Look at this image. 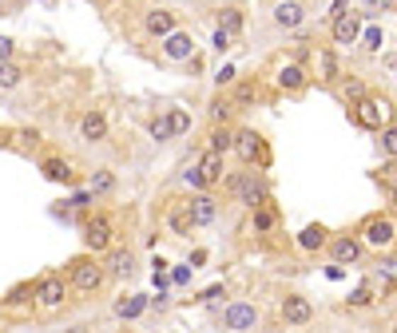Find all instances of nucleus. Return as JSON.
<instances>
[{
  "label": "nucleus",
  "mask_w": 397,
  "mask_h": 333,
  "mask_svg": "<svg viewBox=\"0 0 397 333\" xmlns=\"http://www.w3.org/2000/svg\"><path fill=\"white\" fill-rule=\"evenodd\" d=\"M227 187H230V194H235V199L242 202V206H250V211H255V206H262V202H270V199H267V187H262V182L255 179V171L230 175Z\"/></svg>",
  "instance_id": "obj_1"
},
{
  "label": "nucleus",
  "mask_w": 397,
  "mask_h": 333,
  "mask_svg": "<svg viewBox=\"0 0 397 333\" xmlns=\"http://www.w3.org/2000/svg\"><path fill=\"white\" fill-rule=\"evenodd\" d=\"M393 238H397V226L389 214H369V218L362 222V243L374 246V250H386Z\"/></svg>",
  "instance_id": "obj_2"
},
{
  "label": "nucleus",
  "mask_w": 397,
  "mask_h": 333,
  "mask_svg": "<svg viewBox=\"0 0 397 333\" xmlns=\"http://www.w3.org/2000/svg\"><path fill=\"white\" fill-rule=\"evenodd\" d=\"M68 278L79 293H96L99 286H104V266L91 262V258H76V262L68 266Z\"/></svg>",
  "instance_id": "obj_3"
},
{
  "label": "nucleus",
  "mask_w": 397,
  "mask_h": 333,
  "mask_svg": "<svg viewBox=\"0 0 397 333\" xmlns=\"http://www.w3.org/2000/svg\"><path fill=\"white\" fill-rule=\"evenodd\" d=\"M386 100H374V95H362L354 103V123L357 127H366V132H381V123H386Z\"/></svg>",
  "instance_id": "obj_4"
},
{
  "label": "nucleus",
  "mask_w": 397,
  "mask_h": 333,
  "mask_svg": "<svg viewBox=\"0 0 397 333\" xmlns=\"http://www.w3.org/2000/svg\"><path fill=\"white\" fill-rule=\"evenodd\" d=\"M235 155L242 167H255V159H267V147H262V135L258 132H235Z\"/></svg>",
  "instance_id": "obj_5"
},
{
  "label": "nucleus",
  "mask_w": 397,
  "mask_h": 333,
  "mask_svg": "<svg viewBox=\"0 0 397 333\" xmlns=\"http://www.w3.org/2000/svg\"><path fill=\"white\" fill-rule=\"evenodd\" d=\"M64 278H56V274H44L36 286H32V298H36L44 310H56V305H64Z\"/></svg>",
  "instance_id": "obj_6"
},
{
  "label": "nucleus",
  "mask_w": 397,
  "mask_h": 333,
  "mask_svg": "<svg viewBox=\"0 0 397 333\" xmlns=\"http://www.w3.org/2000/svg\"><path fill=\"white\" fill-rule=\"evenodd\" d=\"M111 238H116V230H111L108 218H88L84 222V243H88V250H96V254L111 250Z\"/></svg>",
  "instance_id": "obj_7"
},
{
  "label": "nucleus",
  "mask_w": 397,
  "mask_h": 333,
  "mask_svg": "<svg viewBox=\"0 0 397 333\" xmlns=\"http://www.w3.org/2000/svg\"><path fill=\"white\" fill-rule=\"evenodd\" d=\"M258 325V310L250 302H235L223 313V329H255Z\"/></svg>",
  "instance_id": "obj_8"
},
{
  "label": "nucleus",
  "mask_w": 397,
  "mask_h": 333,
  "mask_svg": "<svg viewBox=\"0 0 397 333\" xmlns=\"http://www.w3.org/2000/svg\"><path fill=\"white\" fill-rule=\"evenodd\" d=\"M310 317H314V305H310V298H302V293H290L286 302H282V322H286V325H306Z\"/></svg>",
  "instance_id": "obj_9"
},
{
  "label": "nucleus",
  "mask_w": 397,
  "mask_h": 333,
  "mask_svg": "<svg viewBox=\"0 0 397 333\" xmlns=\"http://www.w3.org/2000/svg\"><path fill=\"white\" fill-rule=\"evenodd\" d=\"M143 32H147V36H155V40L171 36V32H175V12H167V8H151L147 16H143Z\"/></svg>",
  "instance_id": "obj_10"
},
{
  "label": "nucleus",
  "mask_w": 397,
  "mask_h": 333,
  "mask_svg": "<svg viewBox=\"0 0 397 333\" xmlns=\"http://www.w3.org/2000/svg\"><path fill=\"white\" fill-rule=\"evenodd\" d=\"M362 246L366 243H357V238H350V234H342V238H330V258H334L337 266H350L362 258Z\"/></svg>",
  "instance_id": "obj_11"
},
{
  "label": "nucleus",
  "mask_w": 397,
  "mask_h": 333,
  "mask_svg": "<svg viewBox=\"0 0 397 333\" xmlns=\"http://www.w3.org/2000/svg\"><path fill=\"white\" fill-rule=\"evenodd\" d=\"M191 52H195V40H191V32H171L163 36V56L167 60H191Z\"/></svg>",
  "instance_id": "obj_12"
},
{
  "label": "nucleus",
  "mask_w": 397,
  "mask_h": 333,
  "mask_svg": "<svg viewBox=\"0 0 397 333\" xmlns=\"http://www.w3.org/2000/svg\"><path fill=\"white\" fill-rule=\"evenodd\" d=\"M357 32H362V16H357V12H342V16H334V40L337 44H354Z\"/></svg>",
  "instance_id": "obj_13"
},
{
  "label": "nucleus",
  "mask_w": 397,
  "mask_h": 333,
  "mask_svg": "<svg viewBox=\"0 0 397 333\" xmlns=\"http://www.w3.org/2000/svg\"><path fill=\"white\" fill-rule=\"evenodd\" d=\"M79 135H84L88 143L108 139V115H104V111H88V115L79 119Z\"/></svg>",
  "instance_id": "obj_14"
},
{
  "label": "nucleus",
  "mask_w": 397,
  "mask_h": 333,
  "mask_svg": "<svg viewBox=\"0 0 397 333\" xmlns=\"http://www.w3.org/2000/svg\"><path fill=\"white\" fill-rule=\"evenodd\" d=\"M302 21H306V8H302L298 0H282V4L274 8V24H278V28H298Z\"/></svg>",
  "instance_id": "obj_15"
},
{
  "label": "nucleus",
  "mask_w": 397,
  "mask_h": 333,
  "mask_svg": "<svg viewBox=\"0 0 397 333\" xmlns=\"http://www.w3.org/2000/svg\"><path fill=\"white\" fill-rule=\"evenodd\" d=\"M278 88L282 91H302L306 88V68H302V64H282V68H278Z\"/></svg>",
  "instance_id": "obj_16"
},
{
  "label": "nucleus",
  "mask_w": 397,
  "mask_h": 333,
  "mask_svg": "<svg viewBox=\"0 0 397 333\" xmlns=\"http://www.w3.org/2000/svg\"><path fill=\"white\" fill-rule=\"evenodd\" d=\"M191 214H195V226H211L218 218V202L211 194H198V199H191Z\"/></svg>",
  "instance_id": "obj_17"
},
{
  "label": "nucleus",
  "mask_w": 397,
  "mask_h": 333,
  "mask_svg": "<svg viewBox=\"0 0 397 333\" xmlns=\"http://www.w3.org/2000/svg\"><path fill=\"white\" fill-rule=\"evenodd\" d=\"M298 246H302V250H322V246H330V230L322 222H310L306 230L298 234Z\"/></svg>",
  "instance_id": "obj_18"
},
{
  "label": "nucleus",
  "mask_w": 397,
  "mask_h": 333,
  "mask_svg": "<svg viewBox=\"0 0 397 333\" xmlns=\"http://www.w3.org/2000/svg\"><path fill=\"white\" fill-rule=\"evenodd\" d=\"M108 270H111V278H131V270H135V254L131 250H111V258H108Z\"/></svg>",
  "instance_id": "obj_19"
},
{
  "label": "nucleus",
  "mask_w": 397,
  "mask_h": 333,
  "mask_svg": "<svg viewBox=\"0 0 397 333\" xmlns=\"http://www.w3.org/2000/svg\"><path fill=\"white\" fill-rule=\"evenodd\" d=\"M20 80H24V68L12 60H0V91H12L20 88Z\"/></svg>",
  "instance_id": "obj_20"
},
{
  "label": "nucleus",
  "mask_w": 397,
  "mask_h": 333,
  "mask_svg": "<svg viewBox=\"0 0 397 333\" xmlns=\"http://www.w3.org/2000/svg\"><path fill=\"white\" fill-rule=\"evenodd\" d=\"M278 226V214L270 202H262V206H255V234H270Z\"/></svg>",
  "instance_id": "obj_21"
},
{
  "label": "nucleus",
  "mask_w": 397,
  "mask_h": 333,
  "mask_svg": "<svg viewBox=\"0 0 397 333\" xmlns=\"http://www.w3.org/2000/svg\"><path fill=\"white\" fill-rule=\"evenodd\" d=\"M44 179L48 182H72V167L64 159H44Z\"/></svg>",
  "instance_id": "obj_22"
},
{
  "label": "nucleus",
  "mask_w": 397,
  "mask_h": 333,
  "mask_svg": "<svg viewBox=\"0 0 397 333\" xmlns=\"http://www.w3.org/2000/svg\"><path fill=\"white\" fill-rule=\"evenodd\" d=\"M171 230H175V234H191V230H195V214H191V202H187V206H179V211H171Z\"/></svg>",
  "instance_id": "obj_23"
},
{
  "label": "nucleus",
  "mask_w": 397,
  "mask_h": 333,
  "mask_svg": "<svg viewBox=\"0 0 397 333\" xmlns=\"http://www.w3.org/2000/svg\"><path fill=\"white\" fill-rule=\"evenodd\" d=\"M198 167H203V175H207V182H218V179H223V151H207V155H203V163H198Z\"/></svg>",
  "instance_id": "obj_24"
},
{
  "label": "nucleus",
  "mask_w": 397,
  "mask_h": 333,
  "mask_svg": "<svg viewBox=\"0 0 397 333\" xmlns=\"http://www.w3.org/2000/svg\"><path fill=\"white\" fill-rule=\"evenodd\" d=\"M143 310H147V298H123V302L116 305V313H119V317H128V322H131V317H139Z\"/></svg>",
  "instance_id": "obj_25"
},
{
  "label": "nucleus",
  "mask_w": 397,
  "mask_h": 333,
  "mask_svg": "<svg viewBox=\"0 0 397 333\" xmlns=\"http://www.w3.org/2000/svg\"><path fill=\"white\" fill-rule=\"evenodd\" d=\"M171 135H175V127H171V115H159V119H151V139H155V143H167Z\"/></svg>",
  "instance_id": "obj_26"
},
{
  "label": "nucleus",
  "mask_w": 397,
  "mask_h": 333,
  "mask_svg": "<svg viewBox=\"0 0 397 333\" xmlns=\"http://www.w3.org/2000/svg\"><path fill=\"white\" fill-rule=\"evenodd\" d=\"M318 64H322V80L334 83V80H337V56L326 48V52H318Z\"/></svg>",
  "instance_id": "obj_27"
},
{
  "label": "nucleus",
  "mask_w": 397,
  "mask_h": 333,
  "mask_svg": "<svg viewBox=\"0 0 397 333\" xmlns=\"http://www.w3.org/2000/svg\"><path fill=\"white\" fill-rule=\"evenodd\" d=\"M116 191V175L111 171H96L91 175V194H111Z\"/></svg>",
  "instance_id": "obj_28"
},
{
  "label": "nucleus",
  "mask_w": 397,
  "mask_h": 333,
  "mask_svg": "<svg viewBox=\"0 0 397 333\" xmlns=\"http://www.w3.org/2000/svg\"><path fill=\"white\" fill-rule=\"evenodd\" d=\"M211 151H223V155L235 151V135H230V132H215V135H211Z\"/></svg>",
  "instance_id": "obj_29"
},
{
  "label": "nucleus",
  "mask_w": 397,
  "mask_h": 333,
  "mask_svg": "<svg viewBox=\"0 0 397 333\" xmlns=\"http://www.w3.org/2000/svg\"><path fill=\"white\" fill-rule=\"evenodd\" d=\"M171 115V127H175V135H187L191 132V115L183 107H175V111H167Z\"/></svg>",
  "instance_id": "obj_30"
},
{
  "label": "nucleus",
  "mask_w": 397,
  "mask_h": 333,
  "mask_svg": "<svg viewBox=\"0 0 397 333\" xmlns=\"http://www.w3.org/2000/svg\"><path fill=\"white\" fill-rule=\"evenodd\" d=\"M369 302H374V293H369V286H357V290L350 293V305H354V310H366Z\"/></svg>",
  "instance_id": "obj_31"
},
{
  "label": "nucleus",
  "mask_w": 397,
  "mask_h": 333,
  "mask_svg": "<svg viewBox=\"0 0 397 333\" xmlns=\"http://www.w3.org/2000/svg\"><path fill=\"white\" fill-rule=\"evenodd\" d=\"M183 179H187V187H195V191H203V187H211V182H207V175H203V167H191V171L183 175Z\"/></svg>",
  "instance_id": "obj_32"
},
{
  "label": "nucleus",
  "mask_w": 397,
  "mask_h": 333,
  "mask_svg": "<svg viewBox=\"0 0 397 333\" xmlns=\"http://www.w3.org/2000/svg\"><path fill=\"white\" fill-rule=\"evenodd\" d=\"M218 28H223V32H238V28H242V12H235V8H230L227 16L218 21Z\"/></svg>",
  "instance_id": "obj_33"
},
{
  "label": "nucleus",
  "mask_w": 397,
  "mask_h": 333,
  "mask_svg": "<svg viewBox=\"0 0 397 333\" xmlns=\"http://www.w3.org/2000/svg\"><path fill=\"white\" fill-rule=\"evenodd\" d=\"M366 12H397V0H366Z\"/></svg>",
  "instance_id": "obj_34"
},
{
  "label": "nucleus",
  "mask_w": 397,
  "mask_h": 333,
  "mask_svg": "<svg viewBox=\"0 0 397 333\" xmlns=\"http://www.w3.org/2000/svg\"><path fill=\"white\" fill-rule=\"evenodd\" d=\"M381 147L397 159V127H386V132H381Z\"/></svg>",
  "instance_id": "obj_35"
},
{
  "label": "nucleus",
  "mask_w": 397,
  "mask_h": 333,
  "mask_svg": "<svg viewBox=\"0 0 397 333\" xmlns=\"http://www.w3.org/2000/svg\"><path fill=\"white\" fill-rule=\"evenodd\" d=\"M211 44H215V52H227V48H230V32L215 28V36H211Z\"/></svg>",
  "instance_id": "obj_36"
},
{
  "label": "nucleus",
  "mask_w": 397,
  "mask_h": 333,
  "mask_svg": "<svg viewBox=\"0 0 397 333\" xmlns=\"http://www.w3.org/2000/svg\"><path fill=\"white\" fill-rule=\"evenodd\" d=\"M191 270H195V266H191ZM191 270H187V266H175V270H171V282H175V286L191 282Z\"/></svg>",
  "instance_id": "obj_37"
},
{
  "label": "nucleus",
  "mask_w": 397,
  "mask_h": 333,
  "mask_svg": "<svg viewBox=\"0 0 397 333\" xmlns=\"http://www.w3.org/2000/svg\"><path fill=\"white\" fill-rule=\"evenodd\" d=\"M366 48H369V52L381 48V32H377V28H369V32H366Z\"/></svg>",
  "instance_id": "obj_38"
},
{
  "label": "nucleus",
  "mask_w": 397,
  "mask_h": 333,
  "mask_svg": "<svg viewBox=\"0 0 397 333\" xmlns=\"http://www.w3.org/2000/svg\"><path fill=\"white\" fill-rule=\"evenodd\" d=\"M12 52H16V44L9 36H0V60H12Z\"/></svg>",
  "instance_id": "obj_39"
},
{
  "label": "nucleus",
  "mask_w": 397,
  "mask_h": 333,
  "mask_svg": "<svg viewBox=\"0 0 397 333\" xmlns=\"http://www.w3.org/2000/svg\"><path fill=\"white\" fill-rule=\"evenodd\" d=\"M215 80H218V88H223V83H230V80H235V68H230V64H227V68H223V71H218V76H215Z\"/></svg>",
  "instance_id": "obj_40"
},
{
  "label": "nucleus",
  "mask_w": 397,
  "mask_h": 333,
  "mask_svg": "<svg viewBox=\"0 0 397 333\" xmlns=\"http://www.w3.org/2000/svg\"><path fill=\"white\" fill-rule=\"evenodd\" d=\"M381 179H386V182H397V167H393V163H386V167H381Z\"/></svg>",
  "instance_id": "obj_41"
},
{
  "label": "nucleus",
  "mask_w": 397,
  "mask_h": 333,
  "mask_svg": "<svg viewBox=\"0 0 397 333\" xmlns=\"http://www.w3.org/2000/svg\"><path fill=\"white\" fill-rule=\"evenodd\" d=\"M393 206H397V182H393Z\"/></svg>",
  "instance_id": "obj_42"
}]
</instances>
